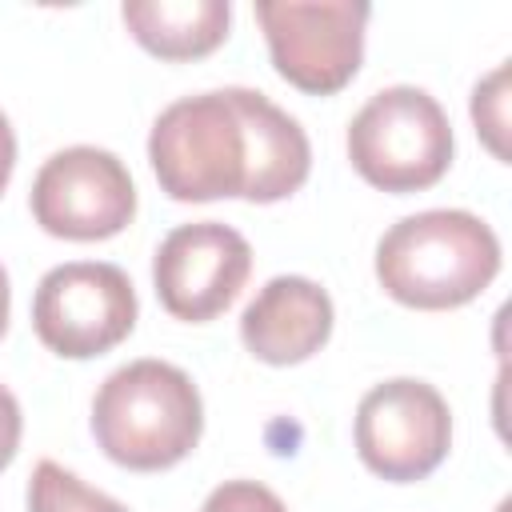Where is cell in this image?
Returning <instances> with one entry per match:
<instances>
[{
  "label": "cell",
  "mask_w": 512,
  "mask_h": 512,
  "mask_svg": "<svg viewBox=\"0 0 512 512\" xmlns=\"http://www.w3.org/2000/svg\"><path fill=\"white\" fill-rule=\"evenodd\" d=\"M500 272L496 232L460 208H432L404 216L376 244L380 288L424 312L460 308L476 300Z\"/></svg>",
  "instance_id": "1"
},
{
  "label": "cell",
  "mask_w": 512,
  "mask_h": 512,
  "mask_svg": "<svg viewBox=\"0 0 512 512\" xmlns=\"http://www.w3.org/2000/svg\"><path fill=\"white\" fill-rule=\"evenodd\" d=\"M92 432L104 456L120 468L160 472L196 448L204 432V404L184 368L132 360L100 384L92 400Z\"/></svg>",
  "instance_id": "2"
},
{
  "label": "cell",
  "mask_w": 512,
  "mask_h": 512,
  "mask_svg": "<svg viewBox=\"0 0 512 512\" xmlns=\"http://www.w3.org/2000/svg\"><path fill=\"white\" fill-rule=\"evenodd\" d=\"M148 160L172 200L244 196L248 140L228 88L168 104L152 124Z\"/></svg>",
  "instance_id": "3"
},
{
  "label": "cell",
  "mask_w": 512,
  "mask_h": 512,
  "mask_svg": "<svg viewBox=\"0 0 512 512\" xmlns=\"http://www.w3.org/2000/svg\"><path fill=\"white\" fill-rule=\"evenodd\" d=\"M348 160L372 188H432L452 164V124L424 88H384L352 116Z\"/></svg>",
  "instance_id": "4"
},
{
  "label": "cell",
  "mask_w": 512,
  "mask_h": 512,
  "mask_svg": "<svg viewBox=\"0 0 512 512\" xmlns=\"http://www.w3.org/2000/svg\"><path fill=\"white\" fill-rule=\"evenodd\" d=\"M364 0H260L256 20L264 28L276 72L312 96L340 92L364 60Z\"/></svg>",
  "instance_id": "5"
},
{
  "label": "cell",
  "mask_w": 512,
  "mask_h": 512,
  "mask_svg": "<svg viewBox=\"0 0 512 512\" xmlns=\"http://www.w3.org/2000/svg\"><path fill=\"white\" fill-rule=\"evenodd\" d=\"M136 324V292L124 268L104 260H72L44 272L32 296V328L44 348L88 360L116 348Z\"/></svg>",
  "instance_id": "6"
},
{
  "label": "cell",
  "mask_w": 512,
  "mask_h": 512,
  "mask_svg": "<svg viewBox=\"0 0 512 512\" xmlns=\"http://www.w3.org/2000/svg\"><path fill=\"white\" fill-rule=\"evenodd\" d=\"M452 444V416L444 396L424 380H384L356 408V452L360 460L392 480H424Z\"/></svg>",
  "instance_id": "7"
},
{
  "label": "cell",
  "mask_w": 512,
  "mask_h": 512,
  "mask_svg": "<svg viewBox=\"0 0 512 512\" xmlns=\"http://www.w3.org/2000/svg\"><path fill=\"white\" fill-rule=\"evenodd\" d=\"M136 212V188L120 156L76 144L44 160L32 180V216L60 240H108Z\"/></svg>",
  "instance_id": "8"
},
{
  "label": "cell",
  "mask_w": 512,
  "mask_h": 512,
  "mask_svg": "<svg viewBox=\"0 0 512 512\" xmlns=\"http://www.w3.org/2000/svg\"><path fill=\"white\" fill-rule=\"evenodd\" d=\"M248 272H252L248 240L220 220L172 228L152 260V280L164 312L192 324L220 316L240 296Z\"/></svg>",
  "instance_id": "9"
},
{
  "label": "cell",
  "mask_w": 512,
  "mask_h": 512,
  "mask_svg": "<svg viewBox=\"0 0 512 512\" xmlns=\"http://www.w3.org/2000/svg\"><path fill=\"white\" fill-rule=\"evenodd\" d=\"M332 336V300L304 276H272L240 316L244 348L264 364H300Z\"/></svg>",
  "instance_id": "10"
},
{
  "label": "cell",
  "mask_w": 512,
  "mask_h": 512,
  "mask_svg": "<svg viewBox=\"0 0 512 512\" xmlns=\"http://www.w3.org/2000/svg\"><path fill=\"white\" fill-rule=\"evenodd\" d=\"M240 124H244V140H248V176H244V200L256 204H272L292 196L312 168V148L304 128L276 108L264 92L252 88H228Z\"/></svg>",
  "instance_id": "11"
},
{
  "label": "cell",
  "mask_w": 512,
  "mask_h": 512,
  "mask_svg": "<svg viewBox=\"0 0 512 512\" xmlns=\"http://www.w3.org/2000/svg\"><path fill=\"white\" fill-rule=\"evenodd\" d=\"M140 48L160 60H196L224 44L232 8L228 0H124L120 8Z\"/></svg>",
  "instance_id": "12"
},
{
  "label": "cell",
  "mask_w": 512,
  "mask_h": 512,
  "mask_svg": "<svg viewBox=\"0 0 512 512\" xmlns=\"http://www.w3.org/2000/svg\"><path fill=\"white\" fill-rule=\"evenodd\" d=\"M28 512H128L120 500L88 488L56 460H40L28 480Z\"/></svg>",
  "instance_id": "13"
},
{
  "label": "cell",
  "mask_w": 512,
  "mask_h": 512,
  "mask_svg": "<svg viewBox=\"0 0 512 512\" xmlns=\"http://www.w3.org/2000/svg\"><path fill=\"white\" fill-rule=\"evenodd\" d=\"M472 120H476V132L484 136V144L500 160H508V144H504V132H508V64H500L488 80L476 84Z\"/></svg>",
  "instance_id": "14"
},
{
  "label": "cell",
  "mask_w": 512,
  "mask_h": 512,
  "mask_svg": "<svg viewBox=\"0 0 512 512\" xmlns=\"http://www.w3.org/2000/svg\"><path fill=\"white\" fill-rule=\"evenodd\" d=\"M200 512H288V508L272 488H264L256 480H228V484L212 488V496L204 500Z\"/></svg>",
  "instance_id": "15"
},
{
  "label": "cell",
  "mask_w": 512,
  "mask_h": 512,
  "mask_svg": "<svg viewBox=\"0 0 512 512\" xmlns=\"http://www.w3.org/2000/svg\"><path fill=\"white\" fill-rule=\"evenodd\" d=\"M16 448H20V404H16V396L0 384V472L12 464Z\"/></svg>",
  "instance_id": "16"
},
{
  "label": "cell",
  "mask_w": 512,
  "mask_h": 512,
  "mask_svg": "<svg viewBox=\"0 0 512 512\" xmlns=\"http://www.w3.org/2000/svg\"><path fill=\"white\" fill-rule=\"evenodd\" d=\"M12 164H16V136H12L8 116L0 112V192H4L8 180H12Z\"/></svg>",
  "instance_id": "17"
},
{
  "label": "cell",
  "mask_w": 512,
  "mask_h": 512,
  "mask_svg": "<svg viewBox=\"0 0 512 512\" xmlns=\"http://www.w3.org/2000/svg\"><path fill=\"white\" fill-rule=\"evenodd\" d=\"M8 308H12V288H8V272H4V264H0V336H4V328H8Z\"/></svg>",
  "instance_id": "18"
}]
</instances>
